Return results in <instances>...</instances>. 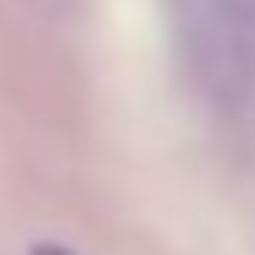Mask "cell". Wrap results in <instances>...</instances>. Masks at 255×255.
<instances>
[{
    "mask_svg": "<svg viewBox=\"0 0 255 255\" xmlns=\"http://www.w3.org/2000/svg\"><path fill=\"white\" fill-rule=\"evenodd\" d=\"M27 255H71V250H65V245H33Z\"/></svg>",
    "mask_w": 255,
    "mask_h": 255,
    "instance_id": "cell-2",
    "label": "cell"
},
{
    "mask_svg": "<svg viewBox=\"0 0 255 255\" xmlns=\"http://www.w3.org/2000/svg\"><path fill=\"white\" fill-rule=\"evenodd\" d=\"M168 11H174V33H179V49L190 60L196 82L228 87L245 71L239 0H168Z\"/></svg>",
    "mask_w": 255,
    "mask_h": 255,
    "instance_id": "cell-1",
    "label": "cell"
}]
</instances>
